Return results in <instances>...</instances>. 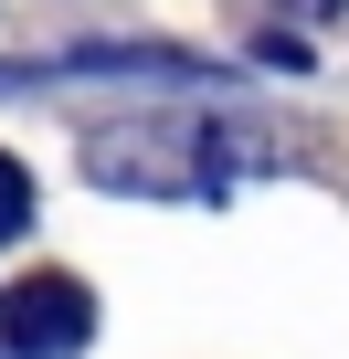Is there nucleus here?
Returning <instances> with one entry per match:
<instances>
[{
	"label": "nucleus",
	"mask_w": 349,
	"mask_h": 359,
	"mask_svg": "<svg viewBox=\"0 0 349 359\" xmlns=\"http://www.w3.org/2000/svg\"><path fill=\"white\" fill-rule=\"evenodd\" d=\"M0 338H11V359H74L96 338V296L74 275H32L0 296Z\"/></svg>",
	"instance_id": "f257e3e1"
},
{
	"label": "nucleus",
	"mask_w": 349,
	"mask_h": 359,
	"mask_svg": "<svg viewBox=\"0 0 349 359\" xmlns=\"http://www.w3.org/2000/svg\"><path fill=\"white\" fill-rule=\"evenodd\" d=\"M22 222H32V169H22V158H0V243H11Z\"/></svg>",
	"instance_id": "f03ea898"
},
{
	"label": "nucleus",
	"mask_w": 349,
	"mask_h": 359,
	"mask_svg": "<svg viewBox=\"0 0 349 359\" xmlns=\"http://www.w3.org/2000/svg\"><path fill=\"white\" fill-rule=\"evenodd\" d=\"M286 11H296V22H338V11H349V0H286Z\"/></svg>",
	"instance_id": "7ed1b4c3"
}]
</instances>
